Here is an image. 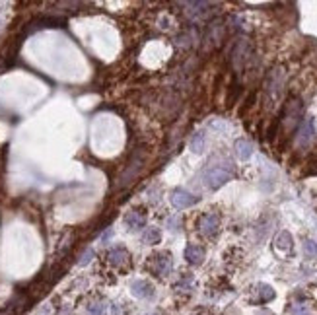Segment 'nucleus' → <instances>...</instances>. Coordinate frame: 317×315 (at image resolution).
<instances>
[{"mask_svg":"<svg viewBox=\"0 0 317 315\" xmlns=\"http://www.w3.org/2000/svg\"><path fill=\"white\" fill-rule=\"evenodd\" d=\"M210 6L212 4H208V2H185L183 4V8H187L185 14H187V18L191 22H199V20L206 18L210 14V10H208Z\"/></svg>","mask_w":317,"mask_h":315,"instance_id":"obj_3","label":"nucleus"},{"mask_svg":"<svg viewBox=\"0 0 317 315\" xmlns=\"http://www.w3.org/2000/svg\"><path fill=\"white\" fill-rule=\"evenodd\" d=\"M160 239H162V234H160V230H158V228H148V230L144 232V236H142V241H144L146 245L160 243Z\"/></svg>","mask_w":317,"mask_h":315,"instance_id":"obj_17","label":"nucleus"},{"mask_svg":"<svg viewBox=\"0 0 317 315\" xmlns=\"http://www.w3.org/2000/svg\"><path fill=\"white\" fill-rule=\"evenodd\" d=\"M111 236H113V230H111V228H107V232L103 234V243H105V241H109V239H111Z\"/></svg>","mask_w":317,"mask_h":315,"instance_id":"obj_27","label":"nucleus"},{"mask_svg":"<svg viewBox=\"0 0 317 315\" xmlns=\"http://www.w3.org/2000/svg\"><path fill=\"white\" fill-rule=\"evenodd\" d=\"M140 164H142L140 160H136V162L132 164V166H136V172L140 170ZM134 175H136V173H134ZM134 175H132V170H127V172H125V175H123V185H127V183H130V179H132Z\"/></svg>","mask_w":317,"mask_h":315,"instance_id":"obj_22","label":"nucleus"},{"mask_svg":"<svg viewBox=\"0 0 317 315\" xmlns=\"http://www.w3.org/2000/svg\"><path fill=\"white\" fill-rule=\"evenodd\" d=\"M292 315H313V313H311V309L305 303H296L292 307Z\"/></svg>","mask_w":317,"mask_h":315,"instance_id":"obj_21","label":"nucleus"},{"mask_svg":"<svg viewBox=\"0 0 317 315\" xmlns=\"http://www.w3.org/2000/svg\"><path fill=\"white\" fill-rule=\"evenodd\" d=\"M218 226H220V218L218 214L214 212H208L201 218V232L206 236V237H212L216 232H218Z\"/></svg>","mask_w":317,"mask_h":315,"instance_id":"obj_7","label":"nucleus"},{"mask_svg":"<svg viewBox=\"0 0 317 315\" xmlns=\"http://www.w3.org/2000/svg\"><path fill=\"white\" fill-rule=\"evenodd\" d=\"M313 132H315V126H313V119H303L300 128H298V134H296V142L298 146H307L313 138Z\"/></svg>","mask_w":317,"mask_h":315,"instance_id":"obj_6","label":"nucleus"},{"mask_svg":"<svg viewBox=\"0 0 317 315\" xmlns=\"http://www.w3.org/2000/svg\"><path fill=\"white\" fill-rule=\"evenodd\" d=\"M249 55V45L245 39H238V43L234 45V51H232V63L236 64V68H241L243 61L247 59Z\"/></svg>","mask_w":317,"mask_h":315,"instance_id":"obj_8","label":"nucleus"},{"mask_svg":"<svg viewBox=\"0 0 317 315\" xmlns=\"http://www.w3.org/2000/svg\"><path fill=\"white\" fill-rule=\"evenodd\" d=\"M274 243H276L278 249H282V251H290V249H292V236H290L288 232H280V234L276 236Z\"/></svg>","mask_w":317,"mask_h":315,"instance_id":"obj_18","label":"nucleus"},{"mask_svg":"<svg viewBox=\"0 0 317 315\" xmlns=\"http://www.w3.org/2000/svg\"><path fill=\"white\" fill-rule=\"evenodd\" d=\"M257 315H274V313H270L269 309H259V311H257Z\"/></svg>","mask_w":317,"mask_h":315,"instance_id":"obj_28","label":"nucleus"},{"mask_svg":"<svg viewBox=\"0 0 317 315\" xmlns=\"http://www.w3.org/2000/svg\"><path fill=\"white\" fill-rule=\"evenodd\" d=\"M63 24H64V20H61V18H39L30 24L28 32H35V30H43V28H59Z\"/></svg>","mask_w":317,"mask_h":315,"instance_id":"obj_14","label":"nucleus"},{"mask_svg":"<svg viewBox=\"0 0 317 315\" xmlns=\"http://www.w3.org/2000/svg\"><path fill=\"white\" fill-rule=\"evenodd\" d=\"M206 148V134L205 132H197L193 138H191V150L195 154H203Z\"/></svg>","mask_w":317,"mask_h":315,"instance_id":"obj_16","label":"nucleus"},{"mask_svg":"<svg viewBox=\"0 0 317 315\" xmlns=\"http://www.w3.org/2000/svg\"><path fill=\"white\" fill-rule=\"evenodd\" d=\"M234 177V172L230 168V164H224V166H210L206 172H205V181L210 189H220L222 185H226L230 179Z\"/></svg>","mask_w":317,"mask_h":315,"instance_id":"obj_1","label":"nucleus"},{"mask_svg":"<svg viewBox=\"0 0 317 315\" xmlns=\"http://www.w3.org/2000/svg\"><path fill=\"white\" fill-rule=\"evenodd\" d=\"M150 315H162V313H160V311H152Z\"/></svg>","mask_w":317,"mask_h":315,"instance_id":"obj_29","label":"nucleus"},{"mask_svg":"<svg viewBox=\"0 0 317 315\" xmlns=\"http://www.w3.org/2000/svg\"><path fill=\"white\" fill-rule=\"evenodd\" d=\"M234 150H236L238 158H239V160H243V162L249 160V158L253 156V144H251L247 138H239V140H236Z\"/></svg>","mask_w":317,"mask_h":315,"instance_id":"obj_11","label":"nucleus"},{"mask_svg":"<svg viewBox=\"0 0 317 315\" xmlns=\"http://www.w3.org/2000/svg\"><path fill=\"white\" fill-rule=\"evenodd\" d=\"M88 309H90V315H103L105 313V303H92Z\"/></svg>","mask_w":317,"mask_h":315,"instance_id":"obj_23","label":"nucleus"},{"mask_svg":"<svg viewBox=\"0 0 317 315\" xmlns=\"http://www.w3.org/2000/svg\"><path fill=\"white\" fill-rule=\"evenodd\" d=\"M0 315H16V309L8 303L6 307H2V309H0Z\"/></svg>","mask_w":317,"mask_h":315,"instance_id":"obj_26","label":"nucleus"},{"mask_svg":"<svg viewBox=\"0 0 317 315\" xmlns=\"http://www.w3.org/2000/svg\"><path fill=\"white\" fill-rule=\"evenodd\" d=\"M185 259H187L191 265L199 267V265H203V261H205V249H203L201 245H189V247L185 249Z\"/></svg>","mask_w":317,"mask_h":315,"instance_id":"obj_13","label":"nucleus"},{"mask_svg":"<svg viewBox=\"0 0 317 315\" xmlns=\"http://www.w3.org/2000/svg\"><path fill=\"white\" fill-rule=\"evenodd\" d=\"M107 259H109L111 265L123 267V265H127V263L130 261V255H128V251H127L125 247H115V249H111V251L107 253Z\"/></svg>","mask_w":317,"mask_h":315,"instance_id":"obj_10","label":"nucleus"},{"mask_svg":"<svg viewBox=\"0 0 317 315\" xmlns=\"http://www.w3.org/2000/svg\"><path fill=\"white\" fill-rule=\"evenodd\" d=\"M197 201H199V199H197L195 195H191L189 191H185V189H175V191L172 193V205H174L175 208H179V210L193 206Z\"/></svg>","mask_w":317,"mask_h":315,"instance_id":"obj_5","label":"nucleus"},{"mask_svg":"<svg viewBox=\"0 0 317 315\" xmlns=\"http://www.w3.org/2000/svg\"><path fill=\"white\" fill-rule=\"evenodd\" d=\"M303 251L307 257H317V243L313 239H305L303 241Z\"/></svg>","mask_w":317,"mask_h":315,"instance_id":"obj_20","label":"nucleus"},{"mask_svg":"<svg viewBox=\"0 0 317 315\" xmlns=\"http://www.w3.org/2000/svg\"><path fill=\"white\" fill-rule=\"evenodd\" d=\"M125 224L128 230H140L144 224H146V216L140 212V210H130L127 216H125Z\"/></svg>","mask_w":317,"mask_h":315,"instance_id":"obj_12","label":"nucleus"},{"mask_svg":"<svg viewBox=\"0 0 317 315\" xmlns=\"http://www.w3.org/2000/svg\"><path fill=\"white\" fill-rule=\"evenodd\" d=\"M148 268H150L158 278H164V276H168V274L172 272V268H174V259H172L170 253H158V255H154V257L150 259Z\"/></svg>","mask_w":317,"mask_h":315,"instance_id":"obj_2","label":"nucleus"},{"mask_svg":"<svg viewBox=\"0 0 317 315\" xmlns=\"http://www.w3.org/2000/svg\"><path fill=\"white\" fill-rule=\"evenodd\" d=\"M255 294H257L255 301H259V303H267V301H270L274 298V290L270 286H267V284H259L255 288Z\"/></svg>","mask_w":317,"mask_h":315,"instance_id":"obj_15","label":"nucleus"},{"mask_svg":"<svg viewBox=\"0 0 317 315\" xmlns=\"http://www.w3.org/2000/svg\"><path fill=\"white\" fill-rule=\"evenodd\" d=\"M92 257H94V249H88L82 257H80V261H78V265H88L90 261H92Z\"/></svg>","mask_w":317,"mask_h":315,"instance_id":"obj_24","label":"nucleus"},{"mask_svg":"<svg viewBox=\"0 0 317 315\" xmlns=\"http://www.w3.org/2000/svg\"><path fill=\"white\" fill-rule=\"evenodd\" d=\"M193 288V276L191 274H183L181 280L175 284V290L177 292H189Z\"/></svg>","mask_w":317,"mask_h":315,"instance_id":"obj_19","label":"nucleus"},{"mask_svg":"<svg viewBox=\"0 0 317 315\" xmlns=\"http://www.w3.org/2000/svg\"><path fill=\"white\" fill-rule=\"evenodd\" d=\"M179 224H181V218H177V216L168 218V228H170V230H177V228H179Z\"/></svg>","mask_w":317,"mask_h":315,"instance_id":"obj_25","label":"nucleus"},{"mask_svg":"<svg viewBox=\"0 0 317 315\" xmlns=\"http://www.w3.org/2000/svg\"><path fill=\"white\" fill-rule=\"evenodd\" d=\"M130 292H132V296L144 299V298H152L154 296V286L148 280H134L130 284Z\"/></svg>","mask_w":317,"mask_h":315,"instance_id":"obj_9","label":"nucleus"},{"mask_svg":"<svg viewBox=\"0 0 317 315\" xmlns=\"http://www.w3.org/2000/svg\"><path fill=\"white\" fill-rule=\"evenodd\" d=\"M301 115V101L300 99H290L286 105H284V113H282V121L286 123V126H294L298 117Z\"/></svg>","mask_w":317,"mask_h":315,"instance_id":"obj_4","label":"nucleus"}]
</instances>
